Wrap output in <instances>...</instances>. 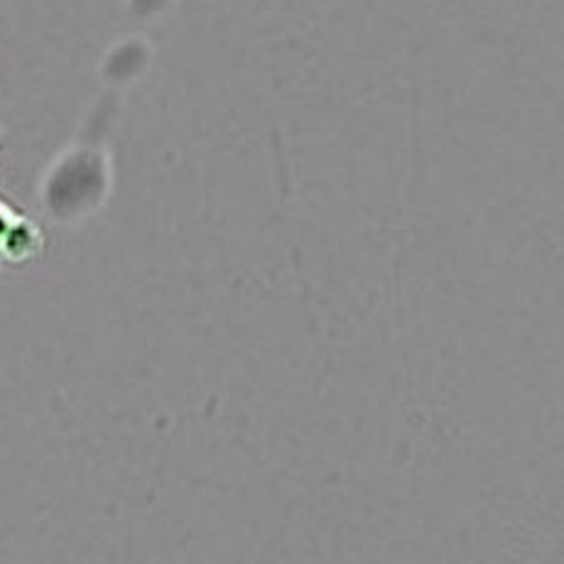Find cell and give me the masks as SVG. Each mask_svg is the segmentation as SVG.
Here are the masks:
<instances>
[]
</instances>
